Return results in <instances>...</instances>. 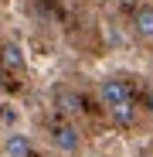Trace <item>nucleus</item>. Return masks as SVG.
I'll return each mask as SVG.
<instances>
[{
  "mask_svg": "<svg viewBox=\"0 0 153 157\" xmlns=\"http://www.w3.org/2000/svg\"><path fill=\"white\" fill-rule=\"evenodd\" d=\"M51 102H55V113H58V116H65V120H78V116L85 113L82 96L75 92L71 86H58V89H55V96H51Z\"/></svg>",
  "mask_w": 153,
  "mask_h": 157,
  "instance_id": "obj_2",
  "label": "nucleus"
},
{
  "mask_svg": "<svg viewBox=\"0 0 153 157\" xmlns=\"http://www.w3.org/2000/svg\"><path fill=\"white\" fill-rule=\"evenodd\" d=\"M99 99H102V106H116V102H126V99H133L129 92V82H122V78H102L99 82Z\"/></svg>",
  "mask_w": 153,
  "mask_h": 157,
  "instance_id": "obj_3",
  "label": "nucleus"
},
{
  "mask_svg": "<svg viewBox=\"0 0 153 157\" xmlns=\"http://www.w3.org/2000/svg\"><path fill=\"white\" fill-rule=\"evenodd\" d=\"M106 113H109V120H112L119 130H126V126H133V123H136V102H133V99L116 102V106H109Z\"/></svg>",
  "mask_w": 153,
  "mask_h": 157,
  "instance_id": "obj_6",
  "label": "nucleus"
},
{
  "mask_svg": "<svg viewBox=\"0 0 153 157\" xmlns=\"http://www.w3.org/2000/svg\"><path fill=\"white\" fill-rule=\"evenodd\" d=\"M133 34L140 38V41H146V44H153V4H140L136 10H133Z\"/></svg>",
  "mask_w": 153,
  "mask_h": 157,
  "instance_id": "obj_5",
  "label": "nucleus"
},
{
  "mask_svg": "<svg viewBox=\"0 0 153 157\" xmlns=\"http://www.w3.org/2000/svg\"><path fill=\"white\" fill-rule=\"evenodd\" d=\"M48 140L58 154H78L82 150V130L75 126V120L58 116L55 123H48Z\"/></svg>",
  "mask_w": 153,
  "mask_h": 157,
  "instance_id": "obj_1",
  "label": "nucleus"
},
{
  "mask_svg": "<svg viewBox=\"0 0 153 157\" xmlns=\"http://www.w3.org/2000/svg\"><path fill=\"white\" fill-rule=\"evenodd\" d=\"M4 154L7 157H31V137L27 133H7Z\"/></svg>",
  "mask_w": 153,
  "mask_h": 157,
  "instance_id": "obj_7",
  "label": "nucleus"
},
{
  "mask_svg": "<svg viewBox=\"0 0 153 157\" xmlns=\"http://www.w3.org/2000/svg\"><path fill=\"white\" fill-rule=\"evenodd\" d=\"M0 68L10 72V75H17V72L27 68V55H24V48L17 41H4V44H0Z\"/></svg>",
  "mask_w": 153,
  "mask_h": 157,
  "instance_id": "obj_4",
  "label": "nucleus"
},
{
  "mask_svg": "<svg viewBox=\"0 0 153 157\" xmlns=\"http://www.w3.org/2000/svg\"><path fill=\"white\" fill-rule=\"evenodd\" d=\"M143 106H146V113H150V116H153V86H150V89H146V99H143Z\"/></svg>",
  "mask_w": 153,
  "mask_h": 157,
  "instance_id": "obj_8",
  "label": "nucleus"
}]
</instances>
